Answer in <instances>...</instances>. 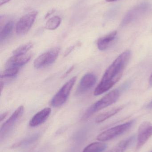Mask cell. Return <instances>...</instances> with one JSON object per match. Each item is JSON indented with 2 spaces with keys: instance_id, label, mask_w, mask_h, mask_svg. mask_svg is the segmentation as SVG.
<instances>
[{
  "instance_id": "1",
  "label": "cell",
  "mask_w": 152,
  "mask_h": 152,
  "mask_svg": "<svg viewBox=\"0 0 152 152\" xmlns=\"http://www.w3.org/2000/svg\"><path fill=\"white\" fill-rule=\"evenodd\" d=\"M131 52L126 50L121 53L106 69L94 92L99 96L110 89L120 79L130 58Z\"/></svg>"
},
{
  "instance_id": "2",
  "label": "cell",
  "mask_w": 152,
  "mask_h": 152,
  "mask_svg": "<svg viewBox=\"0 0 152 152\" xmlns=\"http://www.w3.org/2000/svg\"><path fill=\"white\" fill-rule=\"evenodd\" d=\"M120 95V91L119 89H114L110 91L87 110L83 116L82 120H86L95 113L115 103L118 100Z\"/></svg>"
},
{
  "instance_id": "3",
  "label": "cell",
  "mask_w": 152,
  "mask_h": 152,
  "mask_svg": "<svg viewBox=\"0 0 152 152\" xmlns=\"http://www.w3.org/2000/svg\"><path fill=\"white\" fill-rule=\"evenodd\" d=\"M77 77H74L67 81L53 97L51 105L54 108L60 107L65 103L76 81Z\"/></svg>"
},
{
  "instance_id": "4",
  "label": "cell",
  "mask_w": 152,
  "mask_h": 152,
  "mask_svg": "<svg viewBox=\"0 0 152 152\" xmlns=\"http://www.w3.org/2000/svg\"><path fill=\"white\" fill-rule=\"evenodd\" d=\"M135 122V120H133L105 130L98 135L96 139L102 142L112 140L129 130L133 126Z\"/></svg>"
},
{
  "instance_id": "5",
  "label": "cell",
  "mask_w": 152,
  "mask_h": 152,
  "mask_svg": "<svg viewBox=\"0 0 152 152\" xmlns=\"http://www.w3.org/2000/svg\"><path fill=\"white\" fill-rule=\"evenodd\" d=\"M151 9V5L148 2H143L138 4L129 11L122 21V26L131 23L148 13Z\"/></svg>"
},
{
  "instance_id": "6",
  "label": "cell",
  "mask_w": 152,
  "mask_h": 152,
  "mask_svg": "<svg viewBox=\"0 0 152 152\" xmlns=\"http://www.w3.org/2000/svg\"><path fill=\"white\" fill-rule=\"evenodd\" d=\"M60 50L59 47H54L38 56L34 61V66L35 68H42L51 65L57 59Z\"/></svg>"
},
{
  "instance_id": "7",
  "label": "cell",
  "mask_w": 152,
  "mask_h": 152,
  "mask_svg": "<svg viewBox=\"0 0 152 152\" xmlns=\"http://www.w3.org/2000/svg\"><path fill=\"white\" fill-rule=\"evenodd\" d=\"M37 13V12L33 11L21 18L16 25V31L17 34L23 35L28 32L35 22Z\"/></svg>"
},
{
  "instance_id": "8",
  "label": "cell",
  "mask_w": 152,
  "mask_h": 152,
  "mask_svg": "<svg viewBox=\"0 0 152 152\" xmlns=\"http://www.w3.org/2000/svg\"><path fill=\"white\" fill-rule=\"evenodd\" d=\"M24 111V106H19L13 113L11 116L3 124L0 130L1 138H2L8 134L13 127L17 121L22 117Z\"/></svg>"
},
{
  "instance_id": "9",
  "label": "cell",
  "mask_w": 152,
  "mask_h": 152,
  "mask_svg": "<svg viewBox=\"0 0 152 152\" xmlns=\"http://www.w3.org/2000/svg\"><path fill=\"white\" fill-rule=\"evenodd\" d=\"M152 136V123L149 121H144L138 129L137 149L139 150L142 148Z\"/></svg>"
},
{
  "instance_id": "10",
  "label": "cell",
  "mask_w": 152,
  "mask_h": 152,
  "mask_svg": "<svg viewBox=\"0 0 152 152\" xmlns=\"http://www.w3.org/2000/svg\"><path fill=\"white\" fill-rule=\"evenodd\" d=\"M97 77L94 74L88 73L82 77L76 91L77 95L84 94L91 89L96 83Z\"/></svg>"
},
{
  "instance_id": "11",
  "label": "cell",
  "mask_w": 152,
  "mask_h": 152,
  "mask_svg": "<svg viewBox=\"0 0 152 152\" xmlns=\"http://www.w3.org/2000/svg\"><path fill=\"white\" fill-rule=\"evenodd\" d=\"M51 109L45 108L36 113L30 120L29 125L30 127H35L44 123L51 115Z\"/></svg>"
},
{
  "instance_id": "12",
  "label": "cell",
  "mask_w": 152,
  "mask_h": 152,
  "mask_svg": "<svg viewBox=\"0 0 152 152\" xmlns=\"http://www.w3.org/2000/svg\"><path fill=\"white\" fill-rule=\"evenodd\" d=\"M31 55L25 54L21 55H13L11 57L6 63L7 67L19 68L27 63L31 59Z\"/></svg>"
},
{
  "instance_id": "13",
  "label": "cell",
  "mask_w": 152,
  "mask_h": 152,
  "mask_svg": "<svg viewBox=\"0 0 152 152\" xmlns=\"http://www.w3.org/2000/svg\"><path fill=\"white\" fill-rule=\"evenodd\" d=\"M117 32L113 31L109 34L101 37L97 41V47L101 51H104L108 49L117 37Z\"/></svg>"
},
{
  "instance_id": "14",
  "label": "cell",
  "mask_w": 152,
  "mask_h": 152,
  "mask_svg": "<svg viewBox=\"0 0 152 152\" xmlns=\"http://www.w3.org/2000/svg\"><path fill=\"white\" fill-rule=\"evenodd\" d=\"M124 107L125 106L122 105V106L116 107L108 111L100 114L95 118V122L97 123H100L105 121L106 120L108 119L111 117H112L120 112L122 109H124Z\"/></svg>"
},
{
  "instance_id": "15",
  "label": "cell",
  "mask_w": 152,
  "mask_h": 152,
  "mask_svg": "<svg viewBox=\"0 0 152 152\" xmlns=\"http://www.w3.org/2000/svg\"><path fill=\"white\" fill-rule=\"evenodd\" d=\"M14 27L13 21H9L6 23L0 33V42L1 43L6 41L11 35Z\"/></svg>"
},
{
  "instance_id": "16",
  "label": "cell",
  "mask_w": 152,
  "mask_h": 152,
  "mask_svg": "<svg viewBox=\"0 0 152 152\" xmlns=\"http://www.w3.org/2000/svg\"><path fill=\"white\" fill-rule=\"evenodd\" d=\"M134 139V137L132 136L126 140H122L107 152H124Z\"/></svg>"
},
{
  "instance_id": "17",
  "label": "cell",
  "mask_w": 152,
  "mask_h": 152,
  "mask_svg": "<svg viewBox=\"0 0 152 152\" xmlns=\"http://www.w3.org/2000/svg\"><path fill=\"white\" fill-rule=\"evenodd\" d=\"M107 145L102 142L92 143L84 149L83 152H103L106 150Z\"/></svg>"
},
{
  "instance_id": "18",
  "label": "cell",
  "mask_w": 152,
  "mask_h": 152,
  "mask_svg": "<svg viewBox=\"0 0 152 152\" xmlns=\"http://www.w3.org/2000/svg\"><path fill=\"white\" fill-rule=\"evenodd\" d=\"M61 22V18L55 16L48 20L46 24L45 28L49 30H53L59 27Z\"/></svg>"
},
{
  "instance_id": "19",
  "label": "cell",
  "mask_w": 152,
  "mask_h": 152,
  "mask_svg": "<svg viewBox=\"0 0 152 152\" xmlns=\"http://www.w3.org/2000/svg\"><path fill=\"white\" fill-rule=\"evenodd\" d=\"M33 44L31 42H28L25 44L22 45L14 50L12 53L13 55H21L26 54L33 47Z\"/></svg>"
},
{
  "instance_id": "20",
  "label": "cell",
  "mask_w": 152,
  "mask_h": 152,
  "mask_svg": "<svg viewBox=\"0 0 152 152\" xmlns=\"http://www.w3.org/2000/svg\"><path fill=\"white\" fill-rule=\"evenodd\" d=\"M19 68L7 67L1 74V78L12 77L17 75L18 73Z\"/></svg>"
},
{
  "instance_id": "21",
  "label": "cell",
  "mask_w": 152,
  "mask_h": 152,
  "mask_svg": "<svg viewBox=\"0 0 152 152\" xmlns=\"http://www.w3.org/2000/svg\"><path fill=\"white\" fill-rule=\"evenodd\" d=\"M75 46L74 45H73V46H70V47H69L68 49H67V50L65 52V53H64V56L65 57H66V56L68 55L72 51L74 50V48H75Z\"/></svg>"
},
{
  "instance_id": "22",
  "label": "cell",
  "mask_w": 152,
  "mask_h": 152,
  "mask_svg": "<svg viewBox=\"0 0 152 152\" xmlns=\"http://www.w3.org/2000/svg\"><path fill=\"white\" fill-rule=\"evenodd\" d=\"M7 115H8V113L7 112L1 114V116H0V121H3L4 118H6Z\"/></svg>"
},
{
  "instance_id": "23",
  "label": "cell",
  "mask_w": 152,
  "mask_h": 152,
  "mask_svg": "<svg viewBox=\"0 0 152 152\" xmlns=\"http://www.w3.org/2000/svg\"><path fill=\"white\" fill-rule=\"evenodd\" d=\"M73 69H74V66H73L71 67L69 69H68V70L67 72H66V73H65V75H64V76L63 77H66L67 75H68L69 74H70V72L72 71V70H73Z\"/></svg>"
},
{
  "instance_id": "24",
  "label": "cell",
  "mask_w": 152,
  "mask_h": 152,
  "mask_svg": "<svg viewBox=\"0 0 152 152\" xmlns=\"http://www.w3.org/2000/svg\"><path fill=\"white\" fill-rule=\"evenodd\" d=\"M54 11H55V10H51L49 11V12H48V13L46 14V16L45 17V18L46 19V18H47L48 17H49L50 15H51L52 13H53L54 12Z\"/></svg>"
},
{
  "instance_id": "25",
  "label": "cell",
  "mask_w": 152,
  "mask_h": 152,
  "mask_svg": "<svg viewBox=\"0 0 152 152\" xmlns=\"http://www.w3.org/2000/svg\"><path fill=\"white\" fill-rule=\"evenodd\" d=\"M10 1V0H0V5L1 6L3 4L8 2Z\"/></svg>"
},
{
  "instance_id": "26",
  "label": "cell",
  "mask_w": 152,
  "mask_h": 152,
  "mask_svg": "<svg viewBox=\"0 0 152 152\" xmlns=\"http://www.w3.org/2000/svg\"><path fill=\"white\" fill-rule=\"evenodd\" d=\"M146 108L149 110H152V101H151L146 106Z\"/></svg>"
},
{
  "instance_id": "27",
  "label": "cell",
  "mask_w": 152,
  "mask_h": 152,
  "mask_svg": "<svg viewBox=\"0 0 152 152\" xmlns=\"http://www.w3.org/2000/svg\"><path fill=\"white\" fill-rule=\"evenodd\" d=\"M149 86L150 87H152V74L150 77V80H149Z\"/></svg>"
},
{
  "instance_id": "28",
  "label": "cell",
  "mask_w": 152,
  "mask_h": 152,
  "mask_svg": "<svg viewBox=\"0 0 152 152\" xmlns=\"http://www.w3.org/2000/svg\"><path fill=\"white\" fill-rule=\"evenodd\" d=\"M107 2H112L114 1H117V0H106Z\"/></svg>"
},
{
  "instance_id": "29",
  "label": "cell",
  "mask_w": 152,
  "mask_h": 152,
  "mask_svg": "<svg viewBox=\"0 0 152 152\" xmlns=\"http://www.w3.org/2000/svg\"><path fill=\"white\" fill-rule=\"evenodd\" d=\"M151 152H152V151H151Z\"/></svg>"
}]
</instances>
